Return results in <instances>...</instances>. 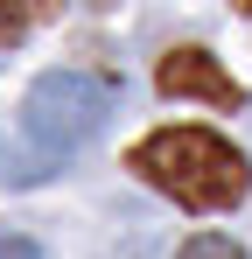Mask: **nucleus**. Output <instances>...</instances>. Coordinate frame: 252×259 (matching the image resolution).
<instances>
[{"label":"nucleus","mask_w":252,"mask_h":259,"mask_svg":"<svg viewBox=\"0 0 252 259\" xmlns=\"http://www.w3.org/2000/svg\"><path fill=\"white\" fill-rule=\"evenodd\" d=\"M133 175L147 189L175 196L182 210H231L245 203L252 189V168L231 140H217L210 126H161L133 147Z\"/></svg>","instance_id":"obj_1"},{"label":"nucleus","mask_w":252,"mask_h":259,"mask_svg":"<svg viewBox=\"0 0 252 259\" xmlns=\"http://www.w3.org/2000/svg\"><path fill=\"white\" fill-rule=\"evenodd\" d=\"M112 105H119V91L91 70H42L21 98V133L42 161H63L112 119Z\"/></svg>","instance_id":"obj_2"},{"label":"nucleus","mask_w":252,"mask_h":259,"mask_svg":"<svg viewBox=\"0 0 252 259\" xmlns=\"http://www.w3.org/2000/svg\"><path fill=\"white\" fill-rule=\"evenodd\" d=\"M154 84H161L168 98H203V105H224V112H238V105H245V84H238L210 49H175V56H161Z\"/></svg>","instance_id":"obj_3"},{"label":"nucleus","mask_w":252,"mask_h":259,"mask_svg":"<svg viewBox=\"0 0 252 259\" xmlns=\"http://www.w3.org/2000/svg\"><path fill=\"white\" fill-rule=\"evenodd\" d=\"M28 21H35V14H21V7H0V42H21V35H28Z\"/></svg>","instance_id":"obj_5"},{"label":"nucleus","mask_w":252,"mask_h":259,"mask_svg":"<svg viewBox=\"0 0 252 259\" xmlns=\"http://www.w3.org/2000/svg\"><path fill=\"white\" fill-rule=\"evenodd\" d=\"M0 259H42V252L28 245V238H0Z\"/></svg>","instance_id":"obj_6"},{"label":"nucleus","mask_w":252,"mask_h":259,"mask_svg":"<svg viewBox=\"0 0 252 259\" xmlns=\"http://www.w3.org/2000/svg\"><path fill=\"white\" fill-rule=\"evenodd\" d=\"M182 259H245V252H238L231 238H217V231H203V238H189V245H182Z\"/></svg>","instance_id":"obj_4"}]
</instances>
